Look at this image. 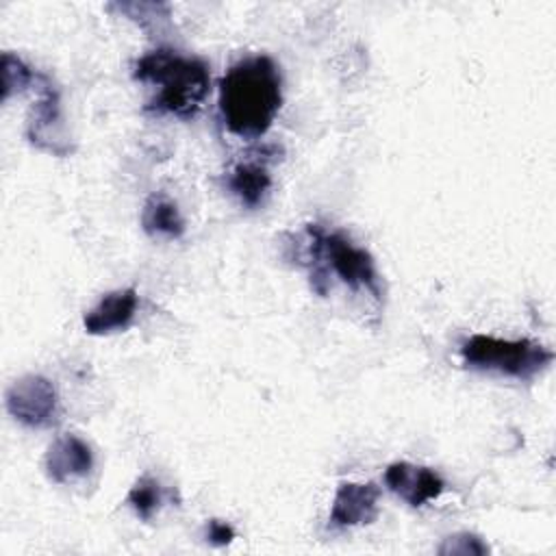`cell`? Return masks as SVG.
Segmentation results:
<instances>
[{
  "mask_svg": "<svg viewBox=\"0 0 556 556\" xmlns=\"http://www.w3.org/2000/svg\"><path fill=\"white\" fill-rule=\"evenodd\" d=\"M384 484L391 493L402 497L413 508H419L426 502L437 500L445 489L443 478L434 469L424 465H413L406 460L391 463L387 467Z\"/></svg>",
  "mask_w": 556,
  "mask_h": 556,
  "instance_id": "7",
  "label": "cell"
},
{
  "mask_svg": "<svg viewBox=\"0 0 556 556\" xmlns=\"http://www.w3.org/2000/svg\"><path fill=\"white\" fill-rule=\"evenodd\" d=\"M46 473L52 482L65 484L83 478L93 467L91 447L76 434L56 437L46 452Z\"/></svg>",
  "mask_w": 556,
  "mask_h": 556,
  "instance_id": "9",
  "label": "cell"
},
{
  "mask_svg": "<svg viewBox=\"0 0 556 556\" xmlns=\"http://www.w3.org/2000/svg\"><path fill=\"white\" fill-rule=\"evenodd\" d=\"M460 356L465 367L478 371H495L517 380H532L549 367L554 352L532 339H497L489 334L469 337Z\"/></svg>",
  "mask_w": 556,
  "mask_h": 556,
  "instance_id": "3",
  "label": "cell"
},
{
  "mask_svg": "<svg viewBox=\"0 0 556 556\" xmlns=\"http://www.w3.org/2000/svg\"><path fill=\"white\" fill-rule=\"evenodd\" d=\"M439 554L441 556H484L489 554V545L471 532H458L443 539V543L439 545Z\"/></svg>",
  "mask_w": 556,
  "mask_h": 556,
  "instance_id": "15",
  "label": "cell"
},
{
  "mask_svg": "<svg viewBox=\"0 0 556 556\" xmlns=\"http://www.w3.org/2000/svg\"><path fill=\"white\" fill-rule=\"evenodd\" d=\"M378 500L380 486L374 482H341L337 486L328 521L332 528L367 526L378 517Z\"/></svg>",
  "mask_w": 556,
  "mask_h": 556,
  "instance_id": "8",
  "label": "cell"
},
{
  "mask_svg": "<svg viewBox=\"0 0 556 556\" xmlns=\"http://www.w3.org/2000/svg\"><path fill=\"white\" fill-rule=\"evenodd\" d=\"M128 504L137 513L139 519L150 521L154 517V513L163 504V486H161V482L156 478L148 476V473L137 478L135 484L128 491Z\"/></svg>",
  "mask_w": 556,
  "mask_h": 556,
  "instance_id": "13",
  "label": "cell"
},
{
  "mask_svg": "<svg viewBox=\"0 0 556 556\" xmlns=\"http://www.w3.org/2000/svg\"><path fill=\"white\" fill-rule=\"evenodd\" d=\"M9 415L26 428H48L59 415V395L54 384L39 376L26 374L17 378L4 393Z\"/></svg>",
  "mask_w": 556,
  "mask_h": 556,
  "instance_id": "5",
  "label": "cell"
},
{
  "mask_svg": "<svg viewBox=\"0 0 556 556\" xmlns=\"http://www.w3.org/2000/svg\"><path fill=\"white\" fill-rule=\"evenodd\" d=\"M139 306V295L132 287L106 293L89 313L83 317V326L89 334H111L126 330Z\"/></svg>",
  "mask_w": 556,
  "mask_h": 556,
  "instance_id": "10",
  "label": "cell"
},
{
  "mask_svg": "<svg viewBox=\"0 0 556 556\" xmlns=\"http://www.w3.org/2000/svg\"><path fill=\"white\" fill-rule=\"evenodd\" d=\"M204 539L215 545V547H222V545H228L232 539H235V528L228 523V521H222V519H211L204 528Z\"/></svg>",
  "mask_w": 556,
  "mask_h": 556,
  "instance_id": "16",
  "label": "cell"
},
{
  "mask_svg": "<svg viewBox=\"0 0 556 556\" xmlns=\"http://www.w3.org/2000/svg\"><path fill=\"white\" fill-rule=\"evenodd\" d=\"M226 185L245 208H258L271 189V174L265 161L245 159L230 169Z\"/></svg>",
  "mask_w": 556,
  "mask_h": 556,
  "instance_id": "11",
  "label": "cell"
},
{
  "mask_svg": "<svg viewBox=\"0 0 556 556\" xmlns=\"http://www.w3.org/2000/svg\"><path fill=\"white\" fill-rule=\"evenodd\" d=\"M141 226L146 235L159 239H180L185 235V219L174 200L163 193H152L141 208Z\"/></svg>",
  "mask_w": 556,
  "mask_h": 556,
  "instance_id": "12",
  "label": "cell"
},
{
  "mask_svg": "<svg viewBox=\"0 0 556 556\" xmlns=\"http://www.w3.org/2000/svg\"><path fill=\"white\" fill-rule=\"evenodd\" d=\"M282 104L280 70L267 54L237 61L219 80V113L241 139L263 137Z\"/></svg>",
  "mask_w": 556,
  "mask_h": 556,
  "instance_id": "1",
  "label": "cell"
},
{
  "mask_svg": "<svg viewBox=\"0 0 556 556\" xmlns=\"http://www.w3.org/2000/svg\"><path fill=\"white\" fill-rule=\"evenodd\" d=\"M132 76L159 87L146 111L191 119L202 109L211 91L208 65L198 56L180 54L172 48H156L135 63Z\"/></svg>",
  "mask_w": 556,
  "mask_h": 556,
  "instance_id": "2",
  "label": "cell"
},
{
  "mask_svg": "<svg viewBox=\"0 0 556 556\" xmlns=\"http://www.w3.org/2000/svg\"><path fill=\"white\" fill-rule=\"evenodd\" d=\"M306 232L311 237V254H315L326 269L330 267L350 289H367L376 300L382 298L374 256L365 248L354 245L345 232H328L319 224H306Z\"/></svg>",
  "mask_w": 556,
  "mask_h": 556,
  "instance_id": "4",
  "label": "cell"
},
{
  "mask_svg": "<svg viewBox=\"0 0 556 556\" xmlns=\"http://www.w3.org/2000/svg\"><path fill=\"white\" fill-rule=\"evenodd\" d=\"M35 85L39 89V98L30 109L26 137L35 148L56 156H65L72 152V146L65 139V126L61 115V93L46 74H37Z\"/></svg>",
  "mask_w": 556,
  "mask_h": 556,
  "instance_id": "6",
  "label": "cell"
},
{
  "mask_svg": "<svg viewBox=\"0 0 556 556\" xmlns=\"http://www.w3.org/2000/svg\"><path fill=\"white\" fill-rule=\"evenodd\" d=\"M37 80V74L15 54L2 52V102L13 93H22Z\"/></svg>",
  "mask_w": 556,
  "mask_h": 556,
  "instance_id": "14",
  "label": "cell"
}]
</instances>
